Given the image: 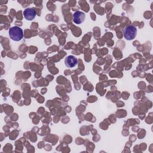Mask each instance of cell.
I'll return each mask as SVG.
<instances>
[{
    "mask_svg": "<svg viewBox=\"0 0 153 153\" xmlns=\"http://www.w3.org/2000/svg\"><path fill=\"white\" fill-rule=\"evenodd\" d=\"M8 34L10 38L14 41H19L23 37V30L18 26H13L10 28Z\"/></svg>",
    "mask_w": 153,
    "mask_h": 153,
    "instance_id": "1",
    "label": "cell"
},
{
    "mask_svg": "<svg viewBox=\"0 0 153 153\" xmlns=\"http://www.w3.org/2000/svg\"><path fill=\"white\" fill-rule=\"evenodd\" d=\"M123 35L127 40H131L136 36L137 29L134 26L128 25L123 29Z\"/></svg>",
    "mask_w": 153,
    "mask_h": 153,
    "instance_id": "2",
    "label": "cell"
},
{
    "mask_svg": "<svg viewBox=\"0 0 153 153\" xmlns=\"http://www.w3.org/2000/svg\"><path fill=\"white\" fill-rule=\"evenodd\" d=\"M85 15L83 12L77 11L73 14V20L75 24H81L84 22Z\"/></svg>",
    "mask_w": 153,
    "mask_h": 153,
    "instance_id": "3",
    "label": "cell"
},
{
    "mask_svg": "<svg viewBox=\"0 0 153 153\" xmlns=\"http://www.w3.org/2000/svg\"><path fill=\"white\" fill-rule=\"evenodd\" d=\"M25 18L27 20H33L36 16V10L33 8H27L23 11Z\"/></svg>",
    "mask_w": 153,
    "mask_h": 153,
    "instance_id": "4",
    "label": "cell"
},
{
    "mask_svg": "<svg viewBox=\"0 0 153 153\" xmlns=\"http://www.w3.org/2000/svg\"><path fill=\"white\" fill-rule=\"evenodd\" d=\"M77 62V59L75 56L70 55L66 57L65 60V64L66 66L68 68H74L76 65L78 63Z\"/></svg>",
    "mask_w": 153,
    "mask_h": 153,
    "instance_id": "5",
    "label": "cell"
}]
</instances>
